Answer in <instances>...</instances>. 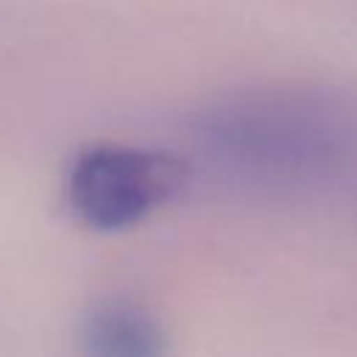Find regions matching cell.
Wrapping results in <instances>:
<instances>
[{
  "label": "cell",
  "instance_id": "obj_1",
  "mask_svg": "<svg viewBox=\"0 0 357 357\" xmlns=\"http://www.w3.org/2000/svg\"><path fill=\"white\" fill-rule=\"evenodd\" d=\"M220 170L271 190H357V95L254 86L204 106L192 123Z\"/></svg>",
  "mask_w": 357,
  "mask_h": 357
},
{
  "label": "cell",
  "instance_id": "obj_2",
  "mask_svg": "<svg viewBox=\"0 0 357 357\" xmlns=\"http://www.w3.org/2000/svg\"><path fill=\"white\" fill-rule=\"evenodd\" d=\"M181 165L137 145H86L64 173V198L73 215L98 229L120 231L148 218L178 190Z\"/></svg>",
  "mask_w": 357,
  "mask_h": 357
},
{
  "label": "cell",
  "instance_id": "obj_3",
  "mask_svg": "<svg viewBox=\"0 0 357 357\" xmlns=\"http://www.w3.org/2000/svg\"><path fill=\"white\" fill-rule=\"evenodd\" d=\"M84 357H167V337L159 321L139 304H98L81 324Z\"/></svg>",
  "mask_w": 357,
  "mask_h": 357
}]
</instances>
